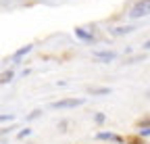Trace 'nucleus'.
I'll list each match as a JSON object with an SVG mask.
<instances>
[{
  "label": "nucleus",
  "mask_w": 150,
  "mask_h": 144,
  "mask_svg": "<svg viewBox=\"0 0 150 144\" xmlns=\"http://www.w3.org/2000/svg\"><path fill=\"white\" fill-rule=\"evenodd\" d=\"M144 48H150V40H148V42H146V44H144Z\"/></svg>",
  "instance_id": "obj_15"
},
{
  "label": "nucleus",
  "mask_w": 150,
  "mask_h": 144,
  "mask_svg": "<svg viewBox=\"0 0 150 144\" xmlns=\"http://www.w3.org/2000/svg\"><path fill=\"white\" fill-rule=\"evenodd\" d=\"M79 104H83V98H63L52 102V109H75Z\"/></svg>",
  "instance_id": "obj_2"
},
{
  "label": "nucleus",
  "mask_w": 150,
  "mask_h": 144,
  "mask_svg": "<svg viewBox=\"0 0 150 144\" xmlns=\"http://www.w3.org/2000/svg\"><path fill=\"white\" fill-rule=\"evenodd\" d=\"M0 121H13V115H8V113L6 115H0Z\"/></svg>",
  "instance_id": "obj_11"
},
{
  "label": "nucleus",
  "mask_w": 150,
  "mask_h": 144,
  "mask_svg": "<svg viewBox=\"0 0 150 144\" xmlns=\"http://www.w3.org/2000/svg\"><path fill=\"white\" fill-rule=\"evenodd\" d=\"M146 15H150V0H138L129 11L131 19H140V17H146Z\"/></svg>",
  "instance_id": "obj_1"
},
{
  "label": "nucleus",
  "mask_w": 150,
  "mask_h": 144,
  "mask_svg": "<svg viewBox=\"0 0 150 144\" xmlns=\"http://www.w3.org/2000/svg\"><path fill=\"white\" fill-rule=\"evenodd\" d=\"M75 33H77V35H79V38H81V40H88V42L92 40V35H90L88 31H83V29H75Z\"/></svg>",
  "instance_id": "obj_9"
},
{
  "label": "nucleus",
  "mask_w": 150,
  "mask_h": 144,
  "mask_svg": "<svg viewBox=\"0 0 150 144\" xmlns=\"http://www.w3.org/2000/svg\"><path fill=\"white\" fill-rule=\"evenodd\" d=\"M102 121H104V115L98 113V115H96V123H102Z\"/></svg>",
  "instance_id": "obj_14"
},
{
  "label": "nucleus",
  "mask_w": 150,
  "mask_h": 144,
  "mask_svg": "<svg viewBox=\"0 0 150 144\" xmlns=\"http://www.w3.org/2000/svg\"><path fill=\"white\" fill-rule=\"evenodd\" d=\"M40 113H42V111H33V113H31L27 119H35V117H40Z\"/></svg>",
  "instance_id": "obj_13"
},
{
  "label": "nucleus",
  "mask_w": 150,
  "mask_h": 144,
  "mask_svg": "<svg viewBox=\"0 0 150 144\" xmlns=\"http://www.w3.org/2000/svg\"><path fill=\"white\" fill-rule=\"evenodd\" d=\"M134 27H129V25H121V27H115V29H110L115 35H123V33H129Z\"/></svg>",
  "instance_id": "obj_7"
},
{
  "label": "nucleus",
  "mask_w": 150,
  "mask_h": 144,
  "mask_svg": "<svg viewBox=\"0 0 150 144\" xmlns=\"http://www.w3.org/2000/svg\"><path fill=\"white\" fill-rule=\"evenodd\" d=\"M13 77H15V73H13V69L4 71V73H0V86H2V84H8V82H11Z\"/></svg>",
  "instance_id": "obj_6"
},
{
  "label": "nucleus",
  "mask_w": 150,
  "mask_h": 144,
  "mask_svg": "<svg viewBox=\"0 0 150 144\" xmlns=\"http://www.w3.org/2000/svg\"><path fill=\"white\" fill-rule=\"evenodd\" d=\"M29 134H31V130H21L17 138H19V140H23V138H25V136H29Z\"/></svg>",
  "instance_id": "obj_10"
},
{
  "label": "nucleus",
  "mask_w": 150,
  "mask_h": 144,
  "mask_svg": "<svg viewBox=\"0 0 150 144\" xmlns=\"http://www.w3.org/2000/svg\"><path fill=\"white\" fill-rule=\"evenodd\" d=\"M117 55L115 52H110V50H104V52H94V59H98V61H112Z\"/></svg>",
  "instance_id": "obj_4"
},
{
  "label": "nucleus",
  "mask_w": 150,
  "mask_h": 144,
  "mask_svg": "<svg viewBox=\"0 0 150 144\" xmlns=\"http://www.w3.org/2000/svg\"><path fill=\"white\" fill-rule=\"evenodd\" d=\"M98 140H112V142L123 144V138H119L117 134H112V132H100V134H98Z\"/></svg>",
  "instance_id": "obj_3"
},
{
  "label": "nucleus",
  "mask_w": 150,
  "mask_h": 144,
  "mask_svg": "<svg viewBox=\"0 0 150 144\" xmlns=\"http://www.w3.org/2000/svg\"><path fill=\"white\" fill-rule=\"evenodd\" d=\"M31 44H27V46H23V48H19L17 52H15V55H13V61H19V59H21V57H25L27 55V52H31Z\"/></svg>",
  "instance_id": "obj_5"
},
{
  "label": "nucleus",
  "mask_w": 150,
  "mask_h": 144,
  "mask_svg": "<svg viewBox=\"0 0 150 144\" xmlns=\"http://www.w3.org/2000/svg\"><path fill=\"white\" fill-rule=\"evenodd\" d=\"M90 92L94 96H102V94H108L110 92V88H90Z\"/></svg>",
  "instance_id": "obj_8"
},
{
  "label": "nucleus",
  "mask_w": 150,
  "mask_h": 144,
  "mask_svg": "<svg viewBox=\"0 0 150 144\" xmlns=\"http://www.w3.org/2000/svg\"><path fill=\"white\" fill-rule=\"evenodd\" d=\"M140 136H150V125L144 128V130H140Z\"/></svg>",
  "instance_id": "obj_12"
}]
</instances>
